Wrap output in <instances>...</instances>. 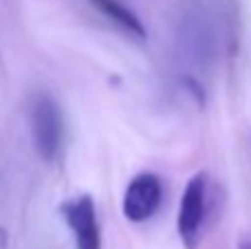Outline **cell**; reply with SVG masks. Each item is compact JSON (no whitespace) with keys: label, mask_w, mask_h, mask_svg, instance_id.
I'll return each mask as SVG.
<instances>
[{"label":"cell","mask_w":251,"mask_h":249,"mask_svg":"<svg viewBox=\"0 0 251 249\" xmlns=\"http://www.w3.org/2000/svg\"><path fill=\"white\" fill-rule=\"evenodd\" d=\"M0 249H7V232L0 227Z\"/></svg>","instance_id":"7"},{"label":"cell","mask_w":251,"mask_h":249,"mask_svg":"<svg viewBox=\"0 0 251 249\" xmlns=\"http://www.w3.org/2000/svg\"><path fill=\"white\" fill-rule=\"evenodd\" d=\"M64 122L57 104L49 95H38L33 101V144L44 161H53L62 148Z\"/></svg>","instance_id":"3"},{"label":"cell","mask_w":251,"mask_h":249,"mask_svg":"<svg viewBox=\"0 0 251 249\" xmlns=\"http://www.w3.org/2000/svg\"><path fill=\"white\" fill-rule=\"evenodd\" d=\"M205 212H207V176L205 172H196L187 181L176 216L178 236L187 249H196L201 245Z\"/></svg>","instance_id":"2"},{"label":"cell","mask_w":251,"mask_h":249,"mask_svg":"<svg viewBox=\"0 0 251 249\" xmlns=\"http://www.w3.org/2000/svg\"><path fill=\"white\" fill-rule=\"evenodd\" d=\"M62 216L75 236L77 249H101V232L97 221L95 201L88 194L66 201L62 205Z\"/></svg>","instance_id":"5"},{"label":"cell","mask_w":251,"mask_h":249,"mask_svg":"<svg viewBox=\"0 0 251 249\" xmlns=\"http://www.w3.org/2000/svg\"><path fill=\"white\" fill-rule=\"evenodd\" d=\"M163 201V185L154 172H141L128 183L122 210L130 223H146L156 214Z\"/></svg>","instance_id":"4"},{"label":"cell","mask_w":251,"mask_h":249,"mask_svg":"<svg viewBox=\"0 0 251 249\" xmlns=\"http://www.w3.org/2000/svg\"><path fill=\"white\" fill-rule=\"evenodd\" d=\"M176 40L187 64L201 71L214 64L218 47L216 22H214L212 13L203 4H199V0L183 7L181 16H178Z\"/></svg>","instance_id":"1"},{"label":"cell","mask_w":251,"mask_h":249,"mask_svg":"<svg viewBox=\"0 0 251 249\" xmlns=\"http://www.w3.org/2000/svg\"><path fill=\"white\" fill-rule=\"evenodd\" d=\"M93 7H97L101 13H104L108 20H113L119 29H124L130 38H137V40H146V26L143 22L139 20V16L128 9L122 0H91Z\"/></svg>","instance_id":"6"},{"label":"cell","mask_w":251,"mask_h":249,"mask_svg":"<svg viewBox=\"0 0 251 249\" xmlns=\"http://www.w3.org/2000/svg\"><path fill=\"white\" fill-rule=\"evenodd\" d=\"M238 249H251V238H245V241H240Z\"/></svg>","instance_id":"8"}]
</instances>
